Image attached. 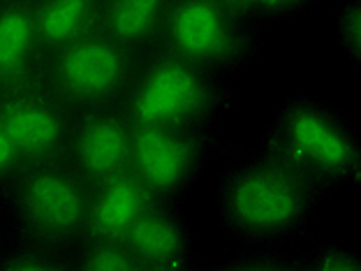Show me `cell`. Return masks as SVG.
I'll return each instance as SVG.
<instances>
[{"instance_id":"15","label":"cell","mask_w":361,"mask_h":271,"mask_svg":"<svg viewBox=\"0 0 361 271\" xmlns=\"http://www.w3.org/2000/svg\"><path fill=\"white\" fill-rule=\"evenodd\" d=\"M0 271H72L70 248L21 234L16 241L0 248Z\"/></svg>"},{"instance_id":"18","label":"cell","mask_w":361,"mask_h":271,"mask_svg":"<svg viewBox=\"0 0 361 271\" xmlns=\"http://www.w3.org/2000/svg\"><path fill=\"white\" fill-rule=\"evenodd\" d=\"M207 271H294V253L274 246H241L216 265H207Z\"/></svg>"},{"instance_id":"19","label":"cell","mask_w":361,"mask_h":271,"mask_svg":"<svg viewBox=\"0 0 361 271\" xmlns=\"http://www.w3.org/2000/svg\"><path fill=\"white\" fill-rule=\"evenodd\" d=\"M334 37L352 68H357L361 61V0H341L336 5Z\"/></svg>"},{"instance_id":"10","label":"cell","mask_w":361,"mask_h":271,"mask_svg":"<svg viewBox=\"0 0 361 271\" xmlns=\"http://www.w3.org/2000/svg\"><path fill=\"white\" fill-rule=\"evenodd\" d=\"M142 271L207 269L197 251L195 229L180 202H155L126 234Z\"/></svg>"},{"instance_id":"1","label":"cell","mask_w":361,"mask_h":271,"mask_svg":"<svg viewBox=\"0 0 361 271\" xmlns=\"http://www.w3.org/2000/svg\"><path fill=\"white\" fill-rule=\"evenodd\" d=\"M218 227L239 246L290 248L306 239L324 197L278 162L252 151L218 176Z\"/></svg>"},{"instance_id":"17","label":"cell","mask_w":361,"mask_h":271,"mask_svg":"<svg viewBox=\"0 0 361 271\" xmlns=\"http://www.w3.org/2000/svg\"><path fill=\"white\" fill-rule=\"evenodd\" d=\"M294 271H361V255L338 239H317L294 255Z\"/></svg>"},{"instance_id":"16","label":"cell","mask_w":361,"mask_h":271,"mask_svg":"<svg viewBox=\"0 0 361 271\" xmlns=\"http://www.w3.org/2000/svg\"><path fill=\"white\" fill-rule=\"evenodd\" d=\"M72 271H142L126 239H81L70 248Z\"/></svg>"},{"instance_id":"11","label":"cell","mask_w":361,"mask_h":271,"mask_svg":"<svg viewBox=\"0 0 361 271\" xmlns=\"http://www.w3.org/2000/svg\"><path fill=\"white\" fill-rule=\"evenodd\" d=\"M155 202L160 200L130 167L90 186L88 213L81 239H126L130 227Z\"/></svg>"},{"instance_id":"9","label":"cell","mask_w":361,"mask_h":271,"mask_svg":"<svg viewBox=\"0 0 361 271\" xmlns=\"http://www.w3.org/2000/svg\"><path fill=\"white\" fill-rule=\"evenodd\" d=\"M135 126L121 104L75 114L65 160L95 186L130 167Z\"/></svg>"},{"instance_id":"3","label":"cell","mask_w":361,"mask_h":271,"mask_svg":"<svg viewBox=\"0 0 361 271\" xmlns=\"http://www.w3.org/2000/svg\"><path fill=\"white\" fill-rule=\"evenodd\" d=\"M236 102L232 77L155 49L139 63L121 107L133 126L213 128Z\"/></svg>"},{"instance_id":"4","label":"cell","mask_w":361,"mask_h":271,"mask_svg":"<svg viewBox=\"0 0 361 271\" xmlns=\"http://www.w3.org/2000/svg\"><path fill=\"white\" fill-rule=\"evenodd\" d=\"M264 28L218 0H174L158 49L236 79L262 59Z\"/></svg>"},{"instance_id":"5","label":"cell","mask_w":361,"mask_h":271,"mask_svg":"<svg viewBox=\"0 0 361 271\" xmlns=\"http://www.w3.org/2000/svg\"><path fill=\"white\" fill-rule=\"evenodd\" d=\"M137 54L93 30L44 59L42 84L72 114L121 104L139 68Z\"/></svg>"},{"instance_id":"2","label":"cell","mask_w":361,"mask_h":271,"mask_svg":"<svg viewBox=\"0 0 361 271\" xmlns=\"http://www.w3.org/2000/svg\"><path fill=\"white\" fill-rule=\"evenodd\" d=\"M255 151L322 197L361 183V137L355 123L313 93L283 100L262 128Z\"/></svg>"},{"instance_id":"22","label":"cell","mask_w":361,"mask_h":271,"mask_svg":"<svg viewBox=\"0 0 361 271\" xmlns=\"http://www.w3.org/2000/svg\"><path fill=\"white\" fill-rule=\"evenodd\" d=\"M223 3L225 7H229L232 12L245 16V19H252V21H262V14H259V0H218ZM264 23V21H262Z\"/></svg>"},{"instance_id":"8","label":"cell","mask_w":361,"mask_h":271,"mask_svg":"<svg viewBox=\"0 0 361 271\" xmlns=\"http://www.w3.org/2000/svg\"><path fill=\"white\" fill-rule=\"evenodd\" d=\"M72 114L42 84H32L0 93V126L28 162L61 160L68 153Z\"/></svg>"},{"instance_id":"14","label":"cell","mask_w":361,"mask_h":271,"mask_svg":"<svg viewBox=\"0 0 361 271\" xmlns=\"http://www.w3.org/2000/svg\"><path fill=\"white\" fill-rule=\"evenodd\" d=\"M44 59L100 28L102 0H30Z\"/></svg>"},{"instance_id":"6","label":"cell","mask_w":361,"mask_h":271,"mask_svg":"<svg viewBox=\"0 0 361 271\" xmlns=\"http://www.w3.org/2000/svg\"><path fill=\"white\" fill-rule=\"evenodd\" d=\"M5 191L23 236L61 248H72L81 239L90 186L65 158L28 162Z\"/></svg>"},{"instance_id":"13","label":"cell","mask_w":361,"mask_h":271,"mask_svg":"<svg viewBox=\"0 0 361 271\" xmlns=\"http://www.w3.org/2000/svg\"><path fill=\"white\" fill-rule=\"evenodd\" d=\"M171 3L174 0H102L97 30L146 59L160 44Z\"/></svg>"},{"instance_id":"21","label":"cell","mask_w":361,"mask_h":271,"mask_svg":"<svg viewBox=\"0 0 361 271\" xmlns=\"http://www.w3.org/2000/svg\"><path fill=\"white\" fill-rule=\"evenodd\" d=\"M23 167L21 155L16 153L14 144L7 137L5 128L0 126V188H7V183L19 174V169Z\"/></svg>"},{"instance_id":"7","label":"cell","mask_w":361,"mask_h":271,"mask_svg":"<svg viewBox=\"0 0 361 271\" xmlns=\"http://www.w3.org/2000/svg\"><path fill=\"white\" fill-rule=\"evenodd\" d=\"M236 149L213 128L135 126L130 169L160 202H185L213 162Z\"/></svg>"},{"instance_id":"12","label":"cell","mask_w":361,"mask_h":271,"mask_svg":"<svg viewBox=\"0 0 361 271\" xmlns=\"http://www.w3.org/2000/svg\"><path fill=\"white\" fill-rule=\"evenodd\" d=\"M44 49L30 0H0V93L39 84Z\"/></svg>"},{"instance_id":"20","label":"cell","mask_w":361,"mask_h":271,"mask_svg":"<svg viewBox=\"0 0 361 271\" xmlns=\"http://www.w3.org/2000/svg\"><path fill=\"white\" fill-rule=\"evenodd\" d=\"M315 3L317 0H259V14L264 23H281L308 12Z\"/></svg>"}]
</instances>
